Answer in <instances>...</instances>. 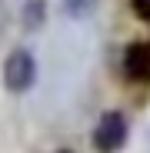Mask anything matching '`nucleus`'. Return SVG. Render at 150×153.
Instances as JSON below:
<instances>
[{"mask_svg": "<svg viewBox=\"0 0 150 153\" xmlns=\"http://www.w3.org/2000/svg\"><path fill=\"white\" fill-rule=\"evenodd\" d=\"M34 80H37V60H34V53L23 50V47L10 50L7 60H4V87L10 93H23V90L34 87Z\"/></svg>", "mask_w": 150, "mask_h": 153, "instance_id": "obj_1", "label": "nucleus"}, {"mask_svg": "<svg viewBox=\"0 0 150 153\" xmlns=\"http://www.w3.org/2000/svg\"><path fill=\"white\" fill-rule=\"evenodd\" d=\"M127 117H123L120 110H107V113H100L97 126H93V150L97 153H117L123 143H127Z\"/></svg>", "mask_w": 150, "mask_h": 153, "instance_id": "obj_2", "label": "nucleus"}, {"mask_svg": "<svg viewBox=\"0 0 150 153\" xmlns=\"http://www.w3.org/2000/svg\"><path fill=\"white\" fill-rule=\"evenodd\" d=\"M123 73L134 83H150V40H134L123 47Z\"/></svg>", "mask_w": 150, "mask_h": 153, "instance_id": "obj_3", "label": "nucleus"}, {"mask_svg": "<svg viewBox=\"0 0 150 153\" xmlns=\"http://www.w3.org/2000/svg\"><path fill=\"white\" fill-rule=\"evenodd\" d=\"M20 23H23V30H40L43 23H47V0H23L20 4Z\"/></svg>", "mask_w": 150, "mask_h": 153, "instance_id": "obj_4", "label": "nucleus"}, {"mask_svg": "<svg viewBox=\"0 0 150 153\" xmlns=\"http://www.w3.org/2000/svg\"><path fill=\"white\" fill-rule=\"evenodd\" d=\"M63 10L73 20H84V17H90L97 10V0H63Z\"/></svg>", "mask_w": 150, "mask_h": 153, "instance_id": "obj_5", "label": "nucleus"}, {"mask_svg": "<svg viewBox=\"0 0 150 153\" xmlns=\"http://www.w3.org/2000/svg\"><path fill=\"white\" fill-rule=\"evenodd\" d=\"M130 7H134V13L143 23H150V0H130Z\"/></svg>", "mask_w": 150, "mask_h": 153, "instance_id": "obj_6", "label": "nucleus"}, {"mask_svg": "<svg viewBox=\"0 0 150 153\" xmlns=\"http://www.w3.org/2000/svg\"><path fill=\"white\" fill-rule=\"evenodd\" d=\"M54 153H73V150H54Z\"/></svg>", "mask_w": 150, "mask_h": 153, "instance_id": "obj_7", "label": "nucleus"}]
</instances>
